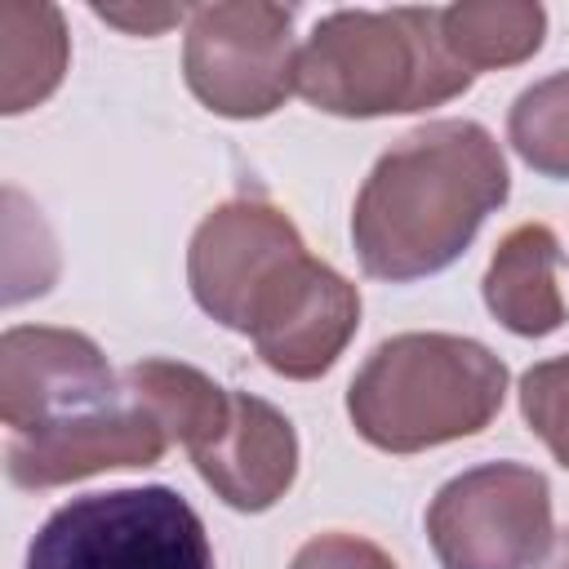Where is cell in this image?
<instances>
[{"label":"cell","mask_w":569,"mask_h":569,"mask_svg":"<svg viewBox=\"0 0 569 569\" xmlns=\"http://www.w3.org/2000/svg\"><path fill=\"white\" fill-rule=\"evenodd\" d=\"M507 191V160L485 124L431 120L409 129L378 156L351 209L365 276L405 284L445 271Z\"/></svg>","instance_id":"6da1fadb"},{"label":"cell","mask_w":569,"mask_h":569,"mask_svg":"<svg viewBox=\"0 0 569 569\" xmlns=\"http://www.w3.org/2000/svg\"><path fill=\"white\" fill-rule=\"evenodd\" d=\"M471 80L445 44L440 9H338L298 49V93L347 120L427 111Z\"/></svg>","instance_id":"7a4b0ae2"},{"label":"cell","mask_w":569,"mask_h":569,"mask_svg":"<svg viewBox=\"0 0 569 569\" xmlns=\"http://www.w3.org/2000/svg\"><path fill=\"white\" fill-rule=\"evenodd\" d=\"M507 396V365L476 338L396 333L347 387V418L382 453H422L485 431Z\"/></svg>","instance_id":"3957f363"},{"label":"cell","mask_w":569,"mask_h":569,"mask_svg":"<svg viewBox=\"0 0 569 569\" xmlns=\"http://www.w3.org/2000/svg\"><path fill=\"white\" fill-rule=\"evenodd\" d=\"M320 258L307 253L293 218L271 200H227L191 236L187 284L204 316L262 338L311 284Z\"/></svg>","instance_id":"277c9868"},{"label":"cell","mask_w":569,"mask_h":569,"mask_svg":"<svg viewBox=\"0 0 569 569\" xmlns=\"http://www.w3.org/2000/svg\"><path fill=\"white\" fill-rule=\"evenodd\" d=\"M27 569H213L196 507L169 485L84 493L27 547Z\"/></svg>","instance_id":"5b68a950"},{"label":"cell","mask_w":569,"mask_h":569,"mask_svg":"<svg viewBox=\"0 0 569 569\" xmlns=\"http://www.w3.org/2000/svg\"><path fill=\"white\" fill-rule=\"evenodd\" d=\"M187 89L227 120H262L298 89L293 9L267 0L196 4L182 44Z\"/></svg>","instance_id":"8992f818"},{"label":"cell","mask_w":569,"mask_h":569,"mask_svg":"<svg viewBox=\"0 0 569 569\" xmlns=\"http://www.w3.org/2000/svg\"><path fill=\"white\" fill-rule=\"evenodd\" d=\"M440 569H533L551 529V485L525 462H485L453 476L427 507Z\"/></svg>","instance_id":"52a82bcc"},{"label":"cell","mask_w":569,"mask_h":569,"mask_svg":"<svg viewBox=\"0 0 569 569\" xmlns=\"http://www.w3.org/2000/svg\"><path fill=\"white\" fill-rule=\"evenodd\" d=\"M124 400L102 347L76 329L13 325L0 338V418L9 431H40Z\"/></svg>","instance_id":"ba28073f"},{"label":"cell","mask_w":569,"mask_h":569,"mask_svg":"<svg viewBox=\"0 0 569 569\" xmlns=\"http://www.w3.org/2000/svg\"><path fill=\"white\" fill-rule=\"evenodd\" d=\"M160 418L124 387V400L40 431H9L4 471L18 489H58L116 467H151L169 449Z\"/></svg>","instance_id":"9c48e42d"},{"label":"cell","mask_w":569,"mask_h":569,"mask_svg":"<svg viewBox=\"0 0 569 569\" xmlns=\"http://www.w3.org/2000/svg\"><path fill=\"white\" fill-rule=\"evenodd\" d=\"M200 480L236 511L276 507L298 476V431L262 396L231 391V413L213 440L191 449Z\"/></svg>","instance_id":"30bf717a"},{"label":"cell","mask_w":569,"mask_h":569,"mask_svg":"<svg viewBox=\"0 0 569 569\" xmlns=\"http://www.w3.org/2000/svg\"><path fill=\"white\" fill-rule=\"evenodd\" d=\"M560 267V240L547 222H520L511 227L485 271V307L489 316L520 333V338H547L565 325L569 307L556 284Z\"/></svg>","instance_id":"8fae6325"},{"label":"cell","mask_w":569,"mask_h":569,"mask_svg":"<svg viewBox=\"0 0 569 569\" xmlns=\"http://www.w3.org/2000/svg\"><path fill=\"white\" fill-rule=\"evenodd\" d=\"M356 325H360L356 284L347 276H338L329 262H320L307 293L289 307V316L276 329L253 338V347L271 373L293 378V382H311V378L333 369V360L356 338Z\"/></svg>","instance_id":"7c38bea8"},{"label":"cell","mask_w":569,"mask_h":569,"mask_svg":"<svg viewBox=\"0 0 569 569\" xmlns=\"http://www.w3.org/2000/svg\"><path fill=\"white\" fill-rule=\"evenodd\" d=\"M67 71V27L53 4H0V111L40 107Z\"/></svg>","instance_id":"4fadbf2b"},{"label":"cell","mask_w":569,"mask_h":569,"mask_svg":"<svg viewBox=\"0 0 569 569\" xmlns=\"http://www.w3.org/2000/svg\"><path fill=\"white\" fill-rule=\"evenodd\" d=\"M440 31L449 53L480 76L533 58L547 36V13L529 0H467L440 9Z\"/></svg>","instance_id":"5bb4252c"},{"label":"cell","mask_w":569,"mask_h":569,"mask_svg":"<svg viewBox=\"0 0 569 569\" xmlns=\"http://www.w3.org/2000/svg\"><path fill=\"white\" fill-rule=\"evenodd\" d=\"M120 378L160 418L169 440L182 445L187 453L213 440L231 413V391L218 387L209 373L178 365V360H138Z\"/></svg>","instance_id":"9a60e30c"},{"label":"cell","mask_w":569,"mask_h":569,"mask_svg":"<svg viewBox=\"0 0 569 569\" xmlns=\"http://www.w3.org/2000/svg\"><path fill=\"white\" fill-rule=\"evenodd\" d=\"M507 142L542 178H569V71L529 84L507 111Z\"/></svg>","instance_id":"2e32d148"},{"label":"cell","mask_w":569,"mask_h":569,"mask_svg":"<svg viewBox=\"0 0 569 569\" xmlns=\"http://www.w3.org/2000/svg\"><path fill=\"white\" fill-rule=\"evenodd\" d=\"M520 413L529 431L569 471V356L542 360L520 378Z\"/></svg>","instance_id":"e0dca14e"},{"label":"cell","mask_w":569,"mask_h":569,"mask_svg":"<svg viewBox=\"0 0 569 569\" xmlns=\"http://www.w3.org/2000/svg\"><path fill=\"white\" fill-rule=\"evenodd\" d=\"M289 569H396V560L378 542L333 529V533H316L311 542H302Z\"/></svg>","instance_id":"ac0fdd59"},{"label":"cell","mask_w":569,"mask_h":569,"mask_svg":"<svg viewBox=\"0 0 569 569\" xmlns=\"http://www.w3.org/2000/svg\"><path fill=\"white\" fill-rule=\"evenodd\" d=\"M93 13L129 36H160L164 27L191 18V9L182 4H93Z\"/></svg>","instance_id":"d6986e66"},{"label":"cell","mask_w":569,"mask_h":569,"mask_svg":"<svg viewBox=\"0 0 569 569\" xmlns=\"http://www.w3.org/2000/svg\"><path fill=\"white\" fill-rule=\"evenodd\" d=\"M547 569H569V533L556 542V551H551V560H547Z\"/></svg>","instance_id":"ffe728a7"}]
</instances>
